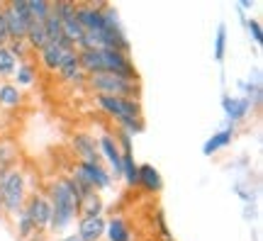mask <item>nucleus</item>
I'll use <instances>...</instances> for the list:
<instances>
[{
    "label": "nucleus",
    "mask_w": 263,
    "mask_h": 241,
    "mask_svg": "<svg viewBox=\"0 0 263 241\" xmlns=\"http://www.w3.org/2000/svg\"><path fill=\"white\" fill-rule=\"evenodd\" d=\"M78 64L85 76L93 73H112L120 78L139 81V73L134 68V61L127 51L117 49H81L78 51Z\"/></svg>",
    "instance_id": "nucleus-1"
},
{
    "label": "nucleus",
    "mask_w": 263,
    "mask_h": 241,
    "mask_svg": "<svg viewBox=\"0 0 263 241\" xmlns=\"http://www.w3.org/2000/svg\"><path fill=\"white\" fill-rule=\"evenodd\" d=\"M49 202H51V234H66L71 229V224L78 219V193L71 176L57 178L49 186Z\"/></svg>",
    "instance_id": "nucleus-2"
},
{
    "label": "nucleus",
    "mask_w": 263,
    "mask_h": 241,
    "mask_svg": "<svg viewBox=\"0 0 263 241\" xmlns=\"http://www.w3.org/2000/svg\"><path fill=\"white\" fill-rule=\"evenodd\" d=\"M98 107L117 122V129L127 132L129 137L144 132V107L141 100H127V98H110V95H95Z\"/></svg>",
    "instance_id": "nucleus-3"
},
{
    "label": "nucleus",
    "mask_w": 263,
    "mask_h": 241,
    "mask_svg": "<svg viewBox=\"0 0 263 241\" xmlns=\"http://www.w3.org/2000/svg\"><path fill=\"white\" fill-rule=\"evenodd\" d=\"M0 202H3V212L10 217L22 212L27 202V178L17 166L0 171Z\"/></svg>",
    "instance_id": "nucleus-4"
},
{
    "label": "nucleus",
    "mask_w": 263,
    "mask_h": 241,
    "mask_svg": "<svg viewBox=\"0 0 263 241\" xmlns=\"http://www.w3.org/2000/svg\"><path fill=\"white\" fill-rule=\"evenodd\" d=\"M85 83L95 95L141 100V81H129V78H120L112 73H93L85 78Z\"/></svg>",
    "instance_id": "nucleus-5"
},
{
    "label": "nucleus",
    "mask_w": 263,
    "mask_h": 241,
    "mask_svg": "<svg viewBox=\"0 0 263 241\" xmlns=\"http://www.w3.org/2000/svg\"><path fill=\"white\" fill-rule=\"evenodd\" d=\"M107 3H76V20L85 34H100L105 29Z\"/></svg>",
    "instance_id": "nucleus-6"
},
{
    "label": "nucleus",
    "mask_w": 263,
    "mask_h": 241,
    "mask_svg": "<svg viewBox=\"0 0 263 241\" xmlns=\"http://www.w3.org/2000/svg\"><path fill=\"white\" fill-rule=\"evenodd\" d=\"M22 210L32 219V224L37 227V232H42V234L49 232V224H51V202H49L47 193L27 195V202H25Z\"/></svg>",
    "instance_id": "nucleus-7"
},
{
    "label": "nucleus",
    "mask_w": 263,
    "mask_h": 241,
    "mask_svg": "<svg viewBox=\"0 0 263 241\" xmlns=\"http://www.w3.org/2000/svg\"><path fill=\"white\" fill-rule=\"evenodd\" d=\"M71 176L81 178L83 183H88V186L93 188L95 193H103L107 188H112V176L105 168V163H85V161H78Z\"/></svg>",
    "instance_id": "nucleus-8"
},
{
    "label": "nucleus",
    "mask_w": 263,
    "mask_h": 241,
    "mask_svg": "<svg viewBox=\"0 0 263 241\" xmlns=\"http://www.w3.org/2000/svg\"><path fill=\"white\" fill-rule=\"evenodd\" d=\"M98 149H100V158H103L105 168L110 171L112 180H122V151L115 141V134L103 132L98 137Z\"/></svg>",
    "instance_id": "nucleus-9"
},
{
    "label": "nucleus",
    "mask_w": 263,
    "mask_h": 241,
    "mask_svg": "<svg viewBox=\"0 0 263 241\" xmlns=\"http://www.w3.org/2000/svg\"><path fill=\"white\" fill-rule=\"evenodd\" d=\"M71 146H73L78 161H85V163H103L100 149H98V137H93V134L76 132L73 139H71Z\"/></svg>",
    "instance_id": "nucleus-10"
},
{
    "label": "nucleus",
    "mask_w": 263,
    "mask_h": 241,
    "mask_svg": "<svg viewBox=\"0 0 263 241\" xmlns=\"http://www.w3.org/2000/svg\"><path fill=\"white\" fill-rule=\"evenodd\" d=\"M76 236L78 241H103L105 236V217H81L78 227H76Z\"/></svg>",
    "instance_id": "nucleus-11"
},
{
    "label": "nucleus",
    "mask_w": 263,
    "mask_h": 241,
    "mask_svg": "<svg viewBox=\"0 0 263 241\" xmlns=\"http://www.w3.org/2000/svg\"><path fill=\"white\" fill-rule=\"evenodd\" d=\"M57 73L61 76V81H66V83H85L88 76L81 71V64H78V49H68V51H66L64 61H61Z\"/></svg>",
    "instance_id": "nucleus-12"
},
{
    "label": "nucleus",
    "mask_w": 263,
    "mask_h": 241,
    "mask_svg": "<svg viewBox=\"0 0 263 241\" xmlns=\"http://www.w3.org/2000/svg\"><path fill=\"white\" fill-rule=\"evenodd\" d=\"M132 227L129 222L120 217V214H112L110 219H105V236L103 241H132Z\"/></svg>",
    "instance_id": "nucleus-13"
},
{
    "label": "nucleus",
    "mask_w": 263,
    "mask_h": 241,
    "mask_svg": "<svg viewBox=\"0 0 263 241\" xmlns=\"http://www.w3.org/2000/svg\"><path fill=\"white\" fill-rule=\"evenodd\" d=\"M68 51V47H64V44H59V42H54V44H47L44 49H39V64L44 66L47 71H51V73H57L59 66H61V61H64V54Z\"/></svg>",
    "instance_id": "nucleus-14"
},
{
    "label": "nucleus",
    "mask_w": 263,
    "mask_h": 241,
    "mask_svg": "<svg viewBox=\"0 0 263 241\" xmlns=\"http://www.w3.org/2000/svg\"><path fill=\"white\" fill-rule=\"evenodd\" d=\"M137 186L144 188L146 193L156 195L161 193V188H163V178H161L159 168H154L151 163H141L139 166V180H137Z\"/></svg>",
    "instance_id": "nucleus-15"
},
{
    "label": "nucleus",
    "mask_w": 263,
    "mask_h": 241,
    "mask_svg": "<svg viewBox=\"0 0 263 241\" xmlns=\"http://www.w3.org/2000/svg\"><path fill=\"white\" fill-rule=\"evenodd\" d=\"M222 110L232 122H241L246 120V115L251 110V102L246 98H232V95H224L222 98Z\"/></svg>",
    "instance_id": "nucleus-16"
},
{
    "label": "nucleus",
    "mask_w": 263,
    "mask_h": 241,
    "mask_svg": "<svg viewBox=\"0 0 263 241\" xmlns=\"http://www.w3.org/2000/svg\"><path fill=\"white\" fill-rule=\"evenodd\" d=\"M25 102V93L20 90L12 81H0V107L5 110H15Z\"/></svg>",
    "instance_id": "nucleus-17"
},
{
    "label": "nucleus",
    "mask_w": 263,
    "mask_h": 241,
    "mask_svg": "<svg viewBox=\"0 0 263 241\" xmlns=\"http://www.w3.org/2000/svg\"><path fill=\"white\" fill-rule=\"evenodd\" d=\"M234 137H236L234 124H232V127H224V129H219L217 134H212V137H210V139H207L205 144H202V154H205V156H212L215 151L224 149L227 144H229V141L234 139Z\"/></svg>",
    "instance_id": "nucleus-18"
},
{
    "label": "nucleus",
    "mask_w": 263,
    "mask_h": 241,
    "mask_svg": "<svg viewBox=\"0 0 263 241\" xmlns=\"http://www.w3.org/2000/svg\"><path fill=\"white\" fill-rule=\"evenodd\" d=\"M10 81L17 85L20 90H22V88H29V85H34L37 83V66L32 64V61H22V64H17V68H15V73H12Z\"/></svg>",
    "instance_id": "nucleus-19"
},
{
    "label": "nucleus",
    "mask_w": 263,
    "mask_h": 241,
    "mask_svg": "<svg viewBox=\"0 0 263 241\" xmlns=\"http://www.w3.org/2000/svg\"><path fill=\"white\" fill-rule=\"evenodd\" d=\"M105 212V202L100 193H90L85 195L83 200L78 202V219L81 217H98V214Z\"/></svg>",
    "instance_id": "nucleus-20"
},
{
    "label": "nucleus",
    "mask_w": 263,
    "mask_h": 241,
    "mask_svg": "<svg viewBox=\"0 0 263 241\" xmlns=\"http://www.w3.org/2000/svg\"><path fill=\"white\" fill-rule=\"evenodd\" d=\"M25 42H27V47L32 51H39V49H44L49 44L47 42V32H44V25L42 22H32L27 29V34H25Z\"/></svg>",
    "instance_id": "nucleus-21"
},
{
    "label": "nucleus",
    "mask_w": 263,
    "mask_h": 241,
    "mask_svg": "<svg viewBox=\"0 0 263 241\" xmlns=\"http://www.w3.org/2000/svg\"><path fill=\"white\" fill-rule=\"evenodd\" d=\"M17 68V59L8 47H0V81H10Z\"/></svg>",
    "instance_id": "nucleus-22"
},
{
    "label": "nucleus",
    "mask_w": 263,
    "mask_h": 241,
    "mask_svg": "<svg viewBox=\"0 0 263 241\" xmlns=\"http://www.w3.org/2000/svg\"><path fill=\"white\" fill-rule=\"evenodd\" d=\"M15 229H17V236L22 241L32 239V236L37 234V227H34V224H32V219H29L27 214H25V210L15 214Z\"/></svg>",
    "instance_id": "nucleus-23"
},
{
    "label": "nucleus",
    "mask_w": 263,
    "mask_h": 241,
    "mask_svg": "<svg viewBox=\"0 0 263 241\" xmlns=\"http://www.w3.org/2000/svg\"><path fill=\"white\" fill-rule=\"evenodd\" d=\"M27 8L34 22H44L51 15V3L49 0H27Z\"/></svg>",
    "instance_id": "nucleus-24"
},
{
    "label": "nucleus",
    "mask_w": 263,
    "mask_h": 241,
    "mask_svg": "<svg viewBox=\"0 0 263 241\" xmlns=\"http://www.w3.org/2000/svg\"><path fill=\"white\" fill-rule=\"evenodd\" d=\"M42 25H44V32H47V42H49V44H54V42H59V39L64 37V32H61V20H59L54 12H51V15H49Z\"/></svg>",
    "instance_id": "nucleus-25"
},
{
    "label": "nucleus",
    "mask_w": 263,
    "mask_h": 241,
    "mask_svg": "<svg viewBox=\"0 0 263 241\" xmlns=\"http://www.w3.org/2000/svg\"><path fill=\"white\" fill-rule=\"evenodd\" d=\"M8 49L12 51V56L17 59V64H22V61H29V54H32V49L27 47V42H25V39H15V42H8Z\"/></svg>",
    "instance_id": "nucleus-26"
},
{
    "label": "nucleus",
    "mask_w": 263,
    "mask_h": 241,
    "mask_svg": "<svg viewBox=\"0 0 263 241\" xmlns=\"http://www.w3.org/2000/svg\"><path fill=\"white\" fill-rule=\"evenodd\" d=\"M224 51H227V27L219 25L215 37V61H224Z\"/></svg>",
    "instance_id": "nucleus-27"
},
{
    "label": "nucleus",
    "mask_w": 263,
    "mask_h": 241,
    "mask_svg": "<svg viewBox=\"0 0 263 241\" xmlns=\"http://www.w3.org/2000/svg\"><path fill=\"white\" fill-rule=\"evenodd\" d=\"M246 27H249V34H251V39H254L256 47H261L263 44V29H261V22L254 17L246 20Z\"/></svg>",
    "instance_id": "nucleus-28"
},
{
    "label": "nucleus",
    "mask_w": 263,
    "mask_h": 241,
    "mask_svg": "<svg viewBox=\"0 0 263 241\" xmlns=\"http://www.w3.org/2000/svg\"><path fill=\"white\" fill-rule=\"evenodd\" d=\"M156 227H159V232H161V239H163V241H173V236H171V232H168V224H166V217H163V212H156Z\"/></svg>",
    "instance_id": "nucleus-29"
},
{
    "label": "nucleus",
    "mask_w": 263,
    "mask_h": 241,
    "mask_svg": "<svg viewBox=\"0 0 263 241\" xmlns=\"http://www.w3.org/2000/svg\"><path fill=\"white\" fill-rule=\"evenodd\" d=\"M10 34H8V25H5V15H3V3H0V47H8Z\"/></svg>",
    "instance_id": "nucleus-30"
},
{
    "label": "nucleus",
    "mask_w": 263,
    "mask_h": 241,
    "mask_svg": "<svg viewBox=\"0 0 263 241\" xmlns=\"http://www.w3.org/2000/svg\"><path fill=\"white\" fill-rule=\"evenodd\" d=\"M57 241H78V236H76V232L73 234H64V236H59Z\"/></svg>",
    "instance_id": "nucleus-31"
},
{
    "label": "nucleus",
    "mask_w": 263,
    "mask_h": 241,
    "mask_svg": "<svg viewBox=\"0 0 263 241\" xmlns=\"http://www.w3.org/2000/svg\"><path fill=\"white\" fill-rule=\"evenodd\" d=\"M27 241H44V234H42V232H37V234H34V236H32V239H27Z\"/></svg>",
    "instance_id": "nucleus-32"
},
{
    "label": "nucleus",
    "mask_w": 263,
    "mask_h": 241,
    "mask_svg": "<svg viewBox=\"0 0 263 241\" xmlns=\"http://www.w3.org/2000/svg\"><path fill=\"white\" fill-rule=\"evenodd\" d=\"M0 214H3V202H0Z\"/></svg>",
    "instance_id": "nucleus-33"
}]
</instances>
